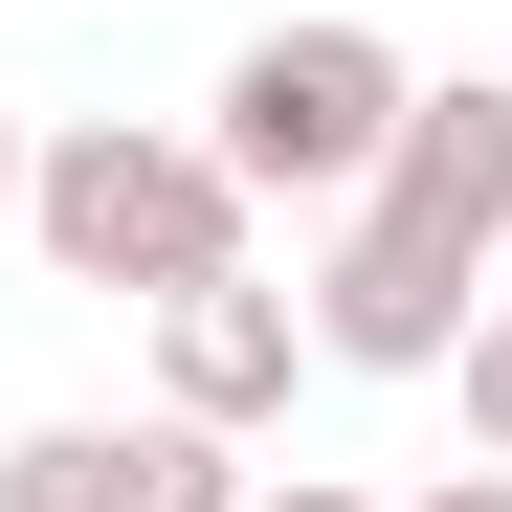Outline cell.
<instances>
[{"instance_id":"cell-1","label":"cell","mask_w":512,"mask_h":512,"mask_svg":"<svg viewBox=\"0 0 512 512\" xmlns=\"http://www.w3.org/2000/svg\"><path fill=\"white\" fill-rule=\"evenodd\" d=\"M490 268H512V67L490 90H401L379 179L334 201V268L290 290L312 379H446V334H468Z\"/></svg>"},{"instance_id":"cell-2","label":"cell","mask_w":512,"mask_h":512,"mask_svg":"<svg viewBox=\"0 0 512 512\" xmlns=\"http://www.w3.org/2000/svg\"><path fill=\"white\" fill-rule=\"evenodd\" d=\"M245 223H268V201H245L201 134H156V112H67V134H23V245H45L67 290H134V312H156V290L245 268Z\"/></svg>"},{"instance_id":"cell-3","label":"cell","mask_w":512,"mask_h":512,"mask_svg":"<svg viewBox=\"0 0 512 512\" xmlns=\"http://www.w3.org/2000/svg\"><path fill=\"white\" fill-rule=\"evenodd\" d=\"M401 90H423V67H401L379 23H334V0H312V23H245V45H223L201 156H223L245 201H357L379 134H401Z\"/></svg>"},{"instance_id":"cell-4","label":"cell","mask_w":512,"mask_h":512,"mask_svg":"<svg viewBox=\"0 0 512 512\" xmlns=\"http://www.w3.org/2000/svg\"><path fill=\"white\" fill-rule=\"evenodd\" d=\"M0 512H245V468H223V423L134 401V423H23L0 446Z\"/></svg>"},{"instance_id":"cell-5","label":"cell","mask_w":512,"mask_h":512,"mask_svg":"<svg viewBox=\"0 0 512 512\" xmlns=\"http://www.w3.org/2000/svg\"><path fill=\"white\" fill-rule=\"evenodd\" d=\"M290 379H312V312L268 290V268H201V290H156V401L179 423H290Z\"/></svg>"},{"instance_id":"cell-6","label":"cell","mask_w":512,"mask_h":512,"mask_svg":"<svg viewBox=\"0 0 512 512\" xmlns=\"http://www.w3.org/2000/svg\"><path fill=\"white\" fill-rule=\"evenodd\" d=\"M446 379H468V446H490V468H512V290H490V312H468V334H446Z\"/></svg>"},{"instance_id":"cell-7","label":"cell","mask_w":512,"mask_h":512,"mask_svg":"<svg viewBox=\"0 0 512 512\" xmlns=\"http://www.w3.org/2000/svg\"><path fill=\"white\" fill-rule=\"evenodd\" d=\"M245 512H379V490H334V468H290V490H245Z\"/></svg>"},{"instance_id":"cell-8","label":"cell","mask_w":512,"mask_h":512,"mask_svg":"<svg viewBox=\"0 0 512 512\" xmlns=\"http://www.w3.org/2000/svg\"><path fill=\"white\" fill-rule=\"evenodd\" d=\"M423 512H512V468H468V490H423Z\"/></svg>"},{"instance_id":"cell-9","label":"cell","mask_w":512,"mask_h":512,"mask_svg":"<svg viewBox=\"0 0 512 512\" xmlns=\"http://www.w3.org/2000/svg\"><path fill=\"white\" fill-rule=\"evenodd\" d=\"M0 223H23V112H0Z\"/></svg>"}]
</instances>
